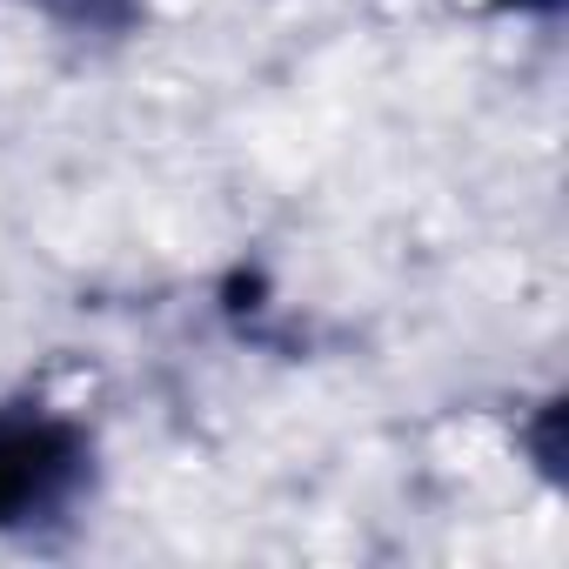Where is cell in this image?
<instances>
[{
    "mask_svg": "<svg viewBox=\"0 0 569 569\" xmlns=\"http://www.w3.org/2000/svg\"><path fill=\"white\" fill-rule=\"evenodd\" d=\"M101 482L94 429L48 396H0V542L68 529Z\"/></svg>",
    "mask_w": 569,
    "mask_h": 569,
    "instance_id": "obj_1",
    "label": "cell"
},
{
    "mask_svg": "<svg viewBox=\"0 0 569 569\" xmlns=\"http://www.w3.org/2000/svg\"><path fill=\"white\" fill-rule=\"evenodd\" d=\"M28 8H34L54 34L81 41V48H114V41H128V34L141 28L148 0H28Z\"/></svg>",
    "mask_w": 569,
    "mask_h": 569,
    "instance_id": "obj_2",
    "label": "cell"
},
{
    "mask_svg": "<svg viewBox=\"0 0 569 569\" xmlns=\"http://www.w3.org/2000/svg\"><path fill=\"white\" fill-rule=\"evenodd\" d=\"M496 8H509V14H536V21H549V14H562V0H496Z\"/></svg>",
    "mask_w": 569,
    "mask_h": 569,
    "instance_id": "obj_3",
    "label": "cell"
}]
</instances>
